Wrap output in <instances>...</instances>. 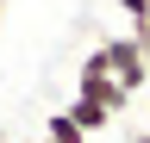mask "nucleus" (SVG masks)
<instances>
[{
	"label": "nucleus",
	"instance_id": "1",
	"mask_svg": "<svg viewBox=\"0 0 150 143\" xmlns=\"http://www.w3.org/2000/svg\"><path fill=\"white\" fill-rule=\"evenodd\" d=\"M100 62L112 68V81L125 87V93H138L150 81V38H106L100 44Z\"/></svg>",
	"mask_w": 150,
	"mask_h": 143
},
{
	"label": "nucleus",
	"instance_id": "2",
	"mask_svg": "<svg viewBox=\"0 0 150 143\" xmlns=\"http://www.w3.org/2000/svg\"><path fill=\"white\" fill-rule=\"evenodd\" d=\"M75 93H81V100H94V106H100V112H112V118H119L125 106H131V93H125L119 81H112V68L100 62V50H94V56L81 62V75H75Z\"/></svg>",
	"mask_w": 150,
	"mask_h": 143
},
{
	"label": "nucleus",
	"instance_id": "3",
	"mask_svg": "<svg viewBox=\"0 0 150 143\" xmlns=\"http://www.w3.org/2000/svg\"><path fill=\"white\" fill-rule=\"evenodd\" d=\"M69 118L81 124V131H106V124H112V112H100V106H94V100H81V93H75V106H69Z\"/></svg>",
	"mask_w": 150,
	"mask_h": 143
},
{
	"label": "nucleus",
	"instance_id": "4",
	"mask_svg": "<svg viewBox=\"0 0 150 143\" xmlns=\"http://www.w3.org/2000/svg\"><path fill=\"white\" fill-rule=\"evenodd\" d=\"M44 137H50V143H88V131H81V124H75L69 112H56V118L44 124Z\"/></svg>",
	"mask_w": 150,
	"mask_h": 143
},
{
	"label": "nucleus",
	"instance_id": "5",
	"mask_svg": "<svg viewBox=\"0 0 150 143\" xmlns=\"http://www.w3.org/2000/svg\"><path fill=\"white\" fill-rule=\"evenodd\" d=\"M119 13L131 19V38H150V0H119Z\"/></svg>",
	"mask_w": 150,
	"mask_h": 143
},
{
	"label": "nucleus",
	"instance_id": "6",
	"mask_svg": "<svg viewBox=\"0 0 150 143\" xmlns=\"http://www.w3.org/2000/svg\"><path fill=\"white\" fill-rule=\"evenodd\" d=\"M25 143H50V137H25Z\"/></svg>",
	"mask_w": 150,
	"mask_h": 143
},
{
	"label": "nucleus",
	"instance_id": "7",
	"mask_svg": "<svg viewBox=\"0 0 150 143\" xmlns=\"http://www.w3.org/2000/svg\"><path fill=\"white\" fill-rule=\"evenodd\" d=\"M144 137H150V112H144Z\"/></svg>",
	"mask_w": 150,
	"mask_h": 143
}]
</instances>
